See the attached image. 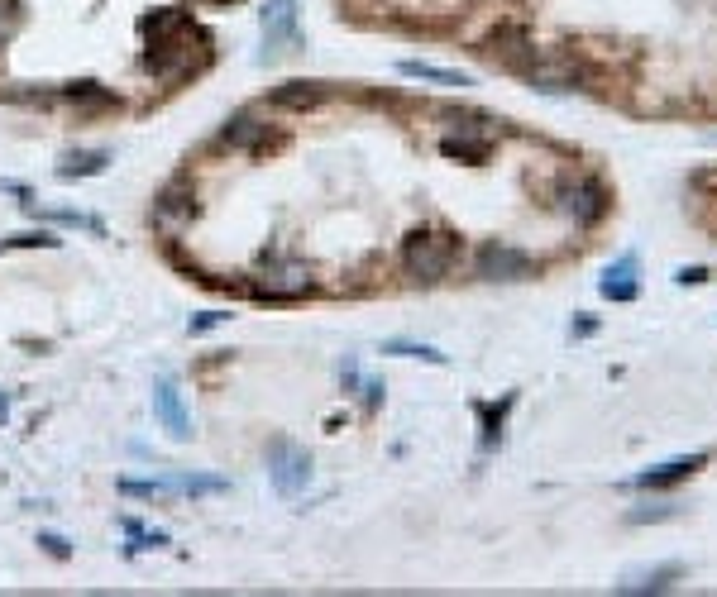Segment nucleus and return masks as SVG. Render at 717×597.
<instances>
[{
    "instance_id": "obj_1",
    "label": "nucleus",
    "mask_w": 717,
    "mask_h": 597,
    "mask_svg": "<svg viewBox=\"0 0 717 597\" xmlns=\"http://www.w3.org/2000/svg\"><path fill=\"white\" fill-rule=\"evenodd\" d=\"M455 254H459L455 235H445V230H412L407 244H402V268H407L412 282H440L455 268Z\"/></svg>"
},
{
    "instance_id": "obj_2",
    "label": "nucleus",
    "mask_w": 717,
    "mask_h": 597,
    "mask_svg": "<svg viewBox=\"0 0 717 597\" xmlns=\"http://www.w3.org/2000/svg\"><path fill=\"white\" fill-rule=\"evenodd\" d=\"M201 58H206V39H201L196 29H187V34H177V39L153 43L149 53H144V72L158 77V82H177V77L196 72Z\"/></svg>"
},
{
    "instance_id": "obj_3",
    "label": "nucleus",
    "mask_w": 717,
    "mask_h": 597,
    "mask_svg": "<svg viewBox=\"0 0 717 597\" xmlns=\"http://www.w3.org/2000/svg\"><path fill=\"white\" fill-rule=\"evenodd\" d=\"M254 287H259V297H268V301H297L316 287V278H311V268L297 263V258H268L259 268V278H254Z\"/></svg>"
},
{
    "instance_id": "obj_4",
    "label": "nucleus",
    "mask_w": 717,
    "mask_h": 597,
    "mask_svg": "<svg viewBox=\"0 0 717 597\" xmlns=\"http://www.w3.org/2000/svg\"><path fill=\"white\" fill-rule=\"evenodd\" d=\"M531 254L526 249H512V244H483L478 249V278L488 282H522L531 278Z\"/></svg>"
},
{
    "instance_id": "obj_5",
    "label": "nucleus",
    "mask_w": 717,
    "mask_h": 597,
    "mask_svg": "<svg viewBox=\"0 0 717 597\" xmlns=\"http://www.w3.org/2000/svg\"><path fill=\"white\" fill-rule=\"evenodd\" d=\"M560 211H565L574 225H593V220L608 215V192H603L593 177L565 182V187H560Z\"/></svg>"
},
{
    "instance_id": "obj_6",
    "label": "nucleus",
    "mask_w": 717,
    "mask_h": 597,
    "mask_svg": "<svg viewBox=\"0 0 717 597\" xmlns=\"http://www.w3.org/2000/svg\"><path fill=\"white\" fill-rule=\"evenodd\" d=\"M584 67L574 63V58H536V63L526 67V82H531V91H579L584 86Z\"/></svg>"
},
{
    "instance_id": "obj_7",
    "label": "nucleus",
    "mask_w": 717,
    "mask_h": 597,
    "mask_svg": "<svg viewBox=\"0 0 717 597\" xmlns=\"http://www.w3.org/2000/svg\"><path fill=\"white\" fill-rule=\"evenodd\" d=\"M268 473H273V488L283 492V497H292V492H302L306 488V478H311V459H306L302 449H292V445H278L268 449Z\"/></svg>"
},
{
    "instance_id": "obj_8",
    "label": "nucleus",
    "mask_w": 717,
    "mask_h": 597,
    "mask_svg": "<svg viewBox=\"0 0 717 597\" xmlns=\"http://www.w3.org/2000/svg\"><path fill=\"white\" fill-rule=\"evenodd\" d=\"M259 24H263V63H268V58H278L283 43L297 34V0H268Z\"/></svg>"
},
{
    "instance_id": "obj_9",
    "label": "nucleus",
    "mask_w": 717,
    "mask_h": 597,
    "mask_svg": "<svg viewBox=\"0 0 717 597\" xmlns=\"http://www.w3.org/2000/svg\"><path fill=\"white\" fill-rule=\"evenodd\" d=\"M230 149H244V153H254V149H268V144H278V125L273 120H263V115H254V110H239L235 120L225 125V134H220Z\"/></svg>"
},
{
    "instance_id": "obj_10",
    "label": "nucleus",
    "mask_w": 717,
    "mask_h": 597,
    "mask_svg": "<svg viewBox=\"0 0 717 597\" xmlns=\"http://www.w3.org/2000/svg\"><path fill=\"white\" fill-rule=\"evenodd\" d=\"M153 416H158V426L168 430L173 440H192V416H187V406H182V392H177L168 378L153 383Z\"/></svg>"
},
{
    "instance_id": "obj_11",
    "label": "nucleus",
    "mask_w": 717,
    "mask_h": 597,
    "mask_svg": "<svg viewBox=\"0 0 717 597\" xmlns=\"http://www.w3.org/2000/svg\"><path fill=\"white\" fill-rule=\"evenodd\" d=\"M192 215H196V206L182 187H168V192L153 201V225H158V230H177V225H187Z\"/></svg>"
},
{
    "instance_id": "obj_12",
    "label": "nucleus",
    "mask_w": 717,
    "mask_h": 597,
    "mask_svg": "<svg viewBox=\"0 0 717 597\" xmlns=\"http://www.w3.org/2000/svg\"><path fill=\"white\" fill-rule=\"evenodd\" d=\"M326 101V86L321 82H283L278 91H273V106L283 110H311Z\"/></svg>"
},
{
    "instance_id": "obj_13",
    "label": "nucleus",
    "mask_w": 717,
    "mask_h": 597,
    "mask_svg": "<svg viewBox=\"0 0 717 597\" xmlns=\"http://www.w3.org/2000/svg\"><path fill=\"white\" fill-rule=\"evenodd\" d=\"M703 459H708V454H694V459H670V464H660V469L636 473V488H665V483H679V478H689L694 469H703Z\"/></svg>"
},
{
    "instance_id": "obj_14",
    "label": "nucleus",
    "mask_w": 717,
    "mask_h": 597,
    "mask_svg": "<svg viewBox=\"0 0 717 597\" xmlns=\"http://www.w3.org/2000/svg\"><path fill=\"white\" fill-rule=\"evenodd\" d=\"M139 29H144L153 43H163V39L187 34V29H192V15H187V10H153V15H144V24H139Z\"/></svg>"
},
{
    "instance_id": "obj_15",
    "label": "nucleus",
    "mask_w": 717,
    "mask_h": 597,
    "mask_svg": "<svg viewBox=\"0 0 717 597\" xmlns=\"http://www.w3.org/2000/svg\"><path fill=\"white\" fill-rule=\"evenodd\" d=\"M402 77H412V82H435V86H474V77L469 72H455V67H435V63H402Z\"/></svg>"
},
{
    "instance_id": "obj_16",
    "label": "nucleus",
    "mask_w": 717,
    "mask_h": 597,
    "mask_svg": "<svg viewBox=\"0 0 717 597\" xmlns=\"http://www.w3.org/2000/svg\"><path fill=\"white\" fill-rule=\"evenodd\" d=\"M598 287H603V297H612V301H631L636 297V258H622L617 268H608Z\"/></svg>"
},
{
    "instance_id": "obj_17",
    "label": "nucleus",
    "mask_w": 717,
    "mask_h": 597,
    "mask_svg": "<svg viewBox=\"0 0 717 597\" xmlns=\"http://www.w3.org/2000/svg\"><path fill=\"white\" fill-rule=\"evenodd\" d=\"M106 163H110V153H72L58 172H63V177H91V172H101Z\"/></svg>"
},
{
    "instance_id": "obj_18",
    "label": "nucleus",
    "mask_w": 717,
    "mask_h": 597,
    "mask_svg": "<svg viewBox=\"0 0 717 597\" xmlns=\"http://www.w3.org/2000/svg\"><path fill=\"white\" fill-rule=\"evenodd\" d=\"M120 492H125V497H168L173 483H158V478H153V483H144V478H120Z\"/></svg>"
},
{
    "instance_id": "obj_19",
    "label": "nucleus",
    "mask_w": 717,
    "mask_h": 597,
    "mask_svg": "<svg viewBox=\"0 0 717 597\" xmlns=\"http://www.w3.org/2000/svg\"><path fill=\"white\" fill-rule=\"evenodd\" d=\"M670 578H679V569H655V574H646V578H636V583H622V593H646V588H665Z\"/></svg>"
},
{
    "instance_id": "obj_20",
    "label": "nucleus",
    "mask_w": 717,
    "mask_h": 597,
    "mask_svg": "<svg viewBox=\"0 0 717 597\" xmlns=\"http://www.w3.org/2000/svg\"><path fill=\"white\" fill-rule=\"evenodd\" d=\"M488 153V139L483 144H469V139H445V158H469V163H478Z\"/></svg>"
},
{
    "instance_id": "obj_21",
    "label": "nucleus",
    "mask_w": 717,
    "mask_h": 597,
    "mask_svg": "<svg viewBox=\"0 0 717 597\" xmlns=\"http://www.w3.org/2000/svg\"><path fill=\"white\" fill-rule=\"evenodd\" d=\"M388 354H407V359L445 363V354H440V349H431V344H388Z\"/></svg>"
},
{
    "instance_id": "obj_22",
    "label": "nucleus",
    "mask_w": 717,
    "mask_h": 597,
    "mask_svg": "<svg viewBox=\"0 0 717 597\" xmlns=\"http://www.w3.org/2000/svg\"><path fill=\"white\" fill-rule=\"evenodd\" d=\"M182 492H196V497H201V492H225V478H187Z\"/></svg>"
},
{
    "instance_id": "obj_23",
    "label": "nucleus",
    "mask_w": 717,
    "mask_h": 597,
    "mask_svg": "<svg viewBox=\"0 0 717 597\" xmlns=\"http://www.w3.org/2000/svg\"><path fill=\"white\" fill-rule=\"evenodd\" d=\"M225 316H216V311H206V316H196L192 320V335H201V330H211V325H220Z\"/></svg>"
},
{
    "instance_id": "obj_24",
    "label": "nucleus",
    "mask_w": 717,
    "mask_h": 597,
    "mask_svg": "<svg viewBox=\"0 0 717 597\" xmlns=\"http://www.w3.org/2000/svg\"><path fill=\"white\" fill-rule=\"evenodd\" d=\"M674 278L679 282H708V268H679Z\"/></svg>"
},
{
    "instance_id": "obj_25",
    "label": "nucleus",
    "mask_w": 717,
    "mask_h": 597,
    "mask_svg": "<svg viewBox=\"0 0 717 597\" xmlns=\"http://www.w3.org/2000/svg\"><path fill=\"white\" fill-rule=\"evenodd\" d=\"M39 545H48V555H58V559L67 555V540H58V535H44V540H39Z\"/></svg>"
},
{
    "instance_id": "obj_26",
    "label": "nucleus",
    "mask_w": 717,
    "mask_h": 597,
    "mask_svg": "<svg viewBox=\"0 0 717 597\" xmlns=\"http://www.w3.org/2000/svg\"><path fill=\"white\" fill-rule=\"evenodd\" d=\"M0 39H5V29H0Z\"/></svg>"
}]
</instances>
